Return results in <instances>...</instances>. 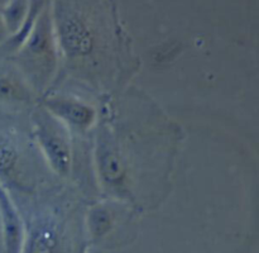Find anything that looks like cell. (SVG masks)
I'll return each mask as SVG.
<instances>
[{"label":"cell","mask_w":259,"mask_h":253,"mask_svg":"<svg viewBox=\"0 0 259 253\" xmlns=\"http://www.w3.org/2000/svg\"><path fill=\"white\" fill-rule=\"evenodd\" d=\"M138 99V98H137ZM129 99L106 100L99 109L93 131L91 164L99 187L106 197L128 201L152 197L149 187L158 196L162 175L172 157V126L158 109L148 105L139 116L142 105L131 108Z\"/></svg>","instance_id":"1"},{"label":"cell","mask_w":259,"mask_h":253,"mask_svg":"<svg viewBox=\"0 0 259 253\" xmlns=\"http://www.w3.org/2000/svg\"><path fill=\"white\" fill-rule=\"evenodd\" d=\"M30 108L0 104V185L22 202L61 184L37 146Z\"/></svg>","instance_id":"2"},{"label":"cell","mask_w":259,"mask_h":253,"mask_svg":"<svg viewBox=\"0 0 259 253\" xmlns=\"http://www.w3.org/2000/svg\"><path fill=\"white\" fill-rule=\"evenodd\" d=\"M29 118L33 136L46 163L60 181H66L75 170V136L39 101L30 108Z\"/></svg>","instance_id":"3"},{"label":"cell","mask_w":259,"mask_h":253,"mask_svg":"<svg viewBox=\"0 0 259 253\" xmlns=\"http://www.w3.org/2000/svg\"><path fill=\"white\" fill-rule=\"evenodd\" d=\"M40 104L66 124L73 136L93 133L99 119V109L94 103L75 93L50 91L38 99Z\"/></svg>","instance_id":"4"},{"label":"cell","mask_w":259,"mask_h":253,"mask_svg":"<svg viewBox=\"0 0 259 253\" xmlns=\"http://www.w3.org/2000/svg\"><path fill=\"white\" fill-rule=\"evenodd\" d=\"M39 96L13 61H0V104L30 108Z\"/></svg>","instance_id":"5"},{"label":"cell","mask_w":259,"mask_h":253,"mask_svg":"<svg viewBox=\"0 0 259 253\" xmlns=\"http://www.w3.org/2000/svg\"><path fill=\"white\" fill-rule=\"evenodd\" d=\"M2 244H3V238H2V227H0V253H2Z\"/></svg>","instance_id":"6"}]
</instances>
